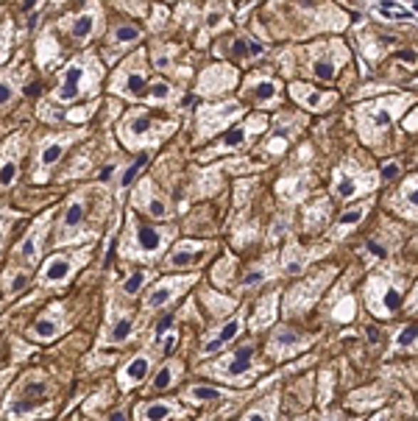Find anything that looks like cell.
<instances>
[{
	"label": "cell",
	"mask_w": 418,
	"mask_h": 421,
	"mask_svg": "<svg viewBox=\"0 0 418 421\" xmlns=\"http://www.w3.org/2000/svg\"><path fill=\"white\" fill-rule=\"evenodd\" d=\"M176 237V227L170 224H140L134 218V212L126 215V229L120 234V257L131 259V262H157L162 254L170 249Z\"/></svg>",
	"instance_id": "1"
},
{
	"label": "cell",
	"mask_w": 418,
	"mask_h": 421,
	"mask_svg": "<svg viewBox=\"0 0 418 421\" xmlns=\"http://www.w3.org/2000/svg\"><path fill=\"white\" fill-rule=\"evenodd\" d=\"M100 81H103V65H100L98 53L84 51L62 67L59 84L53 90V100L56 103H75L81 98H93L100 90Z\"/></svg>",
	"instance_id": "2"
},
{
	"label": "cell",
	"mask_w": 418,
	"mask_h": 421,
	"mask_svg": "<svg viewBox=\"0 0 418 421\" xmlns=\"http://www.w3.org/2000/svg\"><path fill=\"white\" fill-rule=\"evenodd\" d=\"M413 106V95H385L377 98V100H368V103H360L354 109V120H357V131L362 137L365 145L377 148L385 142V137L390 134L396 118Z\"/></svg>",
	"instance_id": "3"
},
{
	"label": "cell",
	"mask_w": 418,
	"mask_h": 421,
	"mask_svg": "<svg viewBox=\"0 0 418 421\" xmlns=\"http://www.w3.org/2000/svg\"><path fill=\"white\" fill-rule=\"evenodd\" d=\"M173 131H176L173 120H160L148 109H131V112H126V118L120 120V126H117V134H120L123 145L131 148V151H142V154H148L157 145H162Z\"/></svg>",
	"instance_id": "4"
},
{
	"label": "cell",
	"mask_w": 418,
	"mask_h": 421,
	"mask_svg": "<svg viewBox=\"0 0 418 421\" xmlns=\"http://www.w3.org/2000/svg\"><path fill=\"white\" fill-rule=\"evenodd\" d=\"M304 53V76H310L313 81H321V84H332L340 70L349 65V48L340 42V39H318L307 48H301Z\"/></svg>",
	"instance_id": "5"
},
{
	"label": "cell",
	"mask_w": 418,
	"mask_h": 421,
	"mask_svg": "<svg viewBox=\"0 0 418 421\" xmlns=\"http://www.w3.org/2000/svg\"><path fill=\"white\" fill-rule=\"evenodd\" d=\"M404 288H407L404 274H371L365 279V288H362L371 316L393 318L404 304Z\"/></svg>",
	"instance_id": "6"
},
{
	"label": "cell",
	"mask_w": 418,
	"mask_h": 421,
	"mask_svg": "<svg viewBox=\"0 0 418 421\" xmlns=\"http://www.w3.org/2000/svg\"><path fill=\"white\" fill-rule=\"evenodd\" d=\"M151 84V65L145 51H134L131 56H126L120 67H115L112 78H109V93L117 98H129V100H140L145 95Z\"/></svg>",
	"instance_id": "7"
},
{
	"label": "cell",
	"mask_w": 418,
	"mask_h": 421,
	"mask_svg": "<svg viewBox=\"0 0 418 421\" xmlns=\"http://www.w3.org/2000/svg\"><path fill=\"white\" fill-rule=\"evenodd\" d=\"M201 371H204V374H212V377L221 380V383L243 385L249 377H254L259 371L257 346H254L251 341H249V343H240L237 349H231L229 355H224L218 363H212V365H204Z\"/></svg>",
	"instance_id": "8"
},
{
	"label": "cell",
	"mask_w": 418,
	"mask_h": 421,
	"mask_svg": "<svg viewBox=\"0 0 418 421\" xmlns=\"http://www.w3.org/2000/svg\"><path fill=\"white\" fill-rule=\"evenodd\" d=\"M246 106L240 100H215V103H204L195 112V140H212L218 131H226L237 118H243Z\"/></svg>",
	"instance_id": "9"
},
{
	"label": "cell",
	"mask_w": 418,
	"mask_h": 421,
	"mask_svg": "<svg viewBox=\"0 0 418 421\" xmlns=\"http://www.w3.org/2000/svg\"><path fill=\"white\" fill-rule=\"evenodd\" d=\"M90 246L87 249H78V251H56L48 259H42V268L36 274L39 285L42 288H65L67 282L87 265L90 259Z\"/></svg>",
	"instance_id": "10"
},
{
	"label": "cell",
	"mask_w": 418,
	"mask_h": 421,
	"mask_svg": "<svg viewBox=\"0 0 418 421\" xmlns=\"http://www.w3.org/2000/svg\"><path fill=\"white\" fill-rule=\"evenodd\" d=\"M103 28V9L100 3H81V9L70 11L59 20V31L65 33L73 45H87Z\"/></svg>",
	"instance_id": "11"
},
{
	"label": "cell",
	"mask_w": 418,
	"mask_h": 421,
	"mask_svg": "<svg viewBox=\"0 0 418 421\" xmlns=\"http://www.w3.org/2000/svg\"><path fill=\"white\" fill-rule=\"evenodd\" d=\"M198 282V274H176V276H162L157 279L145 296H142V313H162L179 301V296L193 288Z\"/></svg>",
	"instance_id": "12"
},
{
	"label": "cell",
	"mask_w": 418,
	"mask_h": 421,
	"mask_svg": "<svg viewBox=\"0 0 418 421\" xmlns=\"http://www.w3.org/2000/svg\"><path fill=\"white\" fill-rule=\"evenodd\" d=\"M332 276H335V271H332V268H323V271H315L313 276L296 282L288 291V296H285V313H288V316H301V313H307V310L321 298V293L326 291V285L332 282Z\"/></svg>",
	"instance_id": "13"
},
{
	"label": "cell",
	"mask_w": 418,
	"mask_h": 421,
	"mask_svg": "<svg viewBox=\"0 0 418 421\" xmlns=\"http://www.w3.org/2000/svg\"><path fill=\"white\" fill-rule=\"evenodd\" d=\"M90 195H93L90 190H78V193L67 201L65 212H62V218H59V227H56V246L75 243V240L84 237V224H87L90 207H93Z\"/></svg>",
	"instance_id": "14"
},
{
	"label": "cell",
	"mask_w": 418,
	"mask_h": 421,
	"mask_svg": "<svg viewBox=\"0 0 418 421\" xmlns=\"http://www.w3.org/2000/svg\"><path fill=\"white\" fill-rule=\"evenodd\" d=\"M237 84H240V73H237V67L229 65V62H215V65L204 67V70L198 73L195 95L204 98V100L209 103L212 98L229 95Z\"/></svg>",
	"instance_id": "15"
},
{
	"label": "cell",
	"mask_w": 418,
	"mask_h": 421,
	"mask_svg": "<svg viewBox=\"0 0 418 421\" xmlns=\"http://www.w3.org/2000/svg\"><path fill=\"white\" fill-rule=\"evenodd\" d=\"M265 129H268V118H265V115H251L249 120H243V123L226 129L224 134H221V140H218V145L209 148V151H204V160H212V157H218V154L243 151V148H249V145L254 142V137H259Z\"/></svg>",
	"instance_id": "16"
},
{
	"label": "cell",
	"mask_w": 418,
	"mask_h": 421,
	"mask_svg": "<svg viewBox=\"0 0 418 421\" xmlns=\"http://www.w3.org/2000/svg\"><path fill=\"white\" fill-rule=\"evenodd\" d=\"M240 93H243V100L254 103L259 109H276L282 103V81L265 70H257L240 81Z\"/></svg>",
	"instance_id": "17"
},
{
	"label": "cell",
	"mask_w": 418,
	"mask_h": 421,
	"mask_svg": "<svg viewBox=\"0 0 418 421\" xmlns=\"http://www.w3.org/2000/svg\"><path fill=\"white\" fill-rule=\"evenodd\" d=\"M75 140H78V134L67 131V134H56V137H45L36 145V162H33V173H31V179L36 184H42L51 176V170L65 160V154L75 145Z\"/></svg>",
	"instance_id": "18"
},
{
	"label": "cell",
	"mask_w": 418,
	"mask_h": 421,
	"mask_svg": "<svg viewBox=\"0 0 418 421\" xmlns=\"http://www.w3.org/2000/svg\"><path fill=\"white\" fill-rule=\"evenodd\" d=\"M215 243L212 240H182L176 246H170V251L164 254V268L167 271H190V268H201L204 262L215 257Z\"/></svg>",
	"instance_id": "19"
},
{
	"label": "cell",
	"mask_w": 418,
	"mask_h": 421,
	"mask_svg": "<svg viewBox=\"0 0 418 421\" xmlns=\"http://www.w3.org/2000/svg\"><path fill=\"white\" fill-rule=\"evenodd\" d=\"M377 184H380V176L377 173L360 170L357 165H343V167L335 170L332 193H335L338 201H352V198H360L362 193H371Z\"/></svg>",
	"instance_id": "20"
},
{
	"label": "cell",
	"mask_w": 418,
	"mask_h": 421,
	"mask_svg": "<svg viewBox=\"0 0 418 421\" xmlns=\"http://www.w3.org/2000/svg\"><path fill=\"white\" fill-rule=\"evenodd\" d=\"M131 207L140 215L151 218V221H170V215H173L170 212V201L162 195V190L151 179H140L134 184V190H131Z\"/></svg>",
	"instance_id": "21"
},
{
	"label": "cell",
	"mask_w": 418,
	"mask_h": 421,
	"mask_svg": "<svg viewBox=\"0 0 418 421\" xmlns=\"http://www.w3.org/2000/svg\"><path fill=\"white\" fill-rule=\"evenodd\" d=\"M243 329H246V310H237V313H231L218 329H212L209 335H204L201 349H198V357H212V355H218V352H224V349H229V346L243 335Z\"/></svg>",
	"instance_id": "22"
},
{
	"label": "cell",
	"mask_w": 418,
	"mask_h": 421,
	"mask_svg": "<svg viewBox=\"0 0 418 421\" xmlns=\"http://www.w3.org/2000/svg\"><path fill=\"white\" fill-rule=\"evenodd\" d=\"M265 51L268 48L259 42L257 36H251V33H234V36H224V39L215 42V53L218 56L231 59V62H246V65L262 59Z\"/></svg>",
	"instance_id": "23"
},
{
	"label": "cell",
	"mask_w": 418,
	"mask_h": 421,
	"mask_svg": "<svg viewBox=\"0 0 418 421\" xmlns=\"http://www.w3.org/2000/svg\"><path fill=\"white\" fill-rule=\"evenodd\" d=\"M51 218L53 212H45L36 218V224L28 229V234L14 246V259L26 268L36 265L42 259V251H45V240H48V229H51Z\"/></svg>",
	"instance_id": "24"
},
{
	"label": "cell",
	"mask_w": 418,
	"mask_h": 421,
	"mask_svg": "<svg viewBox=\"0 0 418 421\" xmlns=\"http://www.w3.org/2000/svg\"><path fill=\"white\" fill-rule=\"evenodd\" d=\"M137 335V316L126 310L123 304L112 307L109 313V321H106V329H103V346H129Z\"/></svg>",
	"instance_id": "25"
},
{
	"label": "cell",
	"mask_w": 418,
	"mask_h": 421,
	"mask_svg": "<svg viewBox=\"0 0 418 421\" xmlns=\"http://www.w3.org/2000/svg\"><path fill=\"white\" fill-rule=\"evenodd\" d=\"M67 329V313L62 304H51L45 313H39V318L33 321V326L28 329V338L33 343H51L56 341L62 332Z\"/></svg>",
	"instance_id": "26"
},
{
	"label": "cell",
	"mask_w": 418,
	"mask_h": 421,
	"mask_svg": "<svg viewBox=\"0 0 418 421\" xmlns=\"http://www.w3.org/2000/svg\"><path fill=\"white\" fill-rule=\"evenodd\" d=\"M307 346H310L307 335L296 332L293 326H276L271 332V341H268V357L271 360H288V357H296Z\"/></svg>",
	"instance_id": "27"
},
{
	"label": "cell",
	"mask_w": 418,
	"mask_h": 421,
	"mask_svg": "<svg viewBox=\"0 0 418 421\" xmlns=\"http://www.w3.org/2000/svg\"><path fill=\"white\" fill-rule=\"evenodd\" d=\"M142 28H140V23H131V20H120V23H115L109 31H106V48H103V53H106V59H117L120 53H126V48H134L140 39H142Z\"/></svg>",
	"instance_id": "28"
},
{
	"label": "cell",
	"mask_w": 418,
	"mask_h": 421,
	"mask_svg": "<svg viewBox=\"0 0 418 421\" xmlns=\"http://www.w3.org/2000/svg\"><path fill=\"white\" fill-rule=\"evenodd\" d=\"M290 98H293L296 103H301L304 109H310V112H326V109H332L335 100H338L335 93L310 87V84H304V81H293V84H290Z\"/></svg>",
	"instance_id": "29"
},
{
	"label": "cell",
	"mask_w": 418,
	"mask_h": 421,
	"mask_svg": "<svg viewBox=\"0 0 418 421\" xmlns=\"http://www.w3.org/2000/svg\"><path fill=\"white\" fill-rule=\"evenodd\" d=\"M151 368H154V355L151 352H140V355H134L131 360H126L123 368L117 371V385H120V390H134L137 385H142L145 377L151 374Z\"/></svg>",
	"instance_id": "30"
},
{
	"label": "cell",
	"mask_w": 418,
	"mask_h": 421,
	"mask_svg": "<svg viewBox=\"0 0 418 421\" xmlns=\"http://www.w3.org/2000/svg\"><path fill=\"white\" fill-rule=\"evenodd\" d=\"M179 416H184V410L173 399H148V402H140L134 407L137 421H173Z\"/></svg>",
	"instance_id": "31"
},
{
	"label": "cell",
	"mask_w": 418,
	"mask_h": 421,
	"mask_svg": "<svg viewBox=\"0 0 418 421\" xmlns=\"http://www.w3.org/2000/svg\"><path fill=\"white\" fill-rule=\"evenodd\" d=\"M276 254L271 251L268 257H262L259 262H254L246 274H243V279H240V285H237V293H254L259 291L268 279H273L276 276Z\"/></svg>",
	"instance_id": "32"
},
{
	"label": "cell",
	"mask_w": 418,
	"mask_h": 421,
	"mask_svg": "<svg viewBox=\"0 0 418 421\" xmlns=\"http://www.w3.org/2000/svg\"><path fill=\"white\" fill-rule=\"evenodd\" d=\"M20 157H23V140L20 137H11L3 145V154H0V190H9L17 182Z\"/></svg>",
	"instance_id": "33"
},
{
	"label": "cell",
	"mask_w": 418,
	"mask_h": 421,
	"mask_svg": "<svg viewBox=\"0 0 418 421\" xmlns=\"http://www.w3.org/2000/svg\"><path fill=\"white\" fill-rule=\"evenodd\" d=\"M371 207H374V198H365V201H360V204L349 207L346 212H340V218L332 224V237H335V240H343V237H349L354 229L360 227L365 218H368Z\"/></svg>",
	"instance_id": "34"
},
{
	"label": "cell",
	"mask_w": 418,
	"mask_h": 421,
	"mask_svg": "<svg viewBox=\"0 0 418 421\" xmlns=\"http://www.w3.org/2000/svg\"><path fill=\"white\" fill-rule=\"evenodd\" d=\"M365 11L382 23H416V3H365Z\"/></svg>",
	"instance_id": "35"
},
{
	"label": "cell",
	"mask_w": 418,
	"mask_h": 421,
	"mask_svg": "<svg viewBox=\"0 0 418 421\" xmlns=\"http://www.w3.org/2000/svg\"><path fill=\"white\" fill-rule=\"evenodd\" d=\"M387 207H390L396 215L407 218L410 224L416 221V173H410V176L399 184V193L393 195V198H387Z\"/></svg>",
	"instance_id": "36"
},
{
	"label": "cell",
	"mask_w": 418,
	"mask_h": 421,
	"mask_svg": "<svg viewBox=\"0 0 418 421\" xmlns=\"http://www.w3.org/2000/svg\"><path fill=\"white\" fill-rule=\"evenodd\" d=\"M229 396V390L221 388V385H212V383H193L187 385V390L182 393V402L187 405H195V407H204V405H215Z\"/></svg>",
	"instance_id": "37"
},
{
	"label": "cell",
	"mask_w": 418,
	"mask_h": 421,
	"mask_svg": "<svg viewBox=\"0 0 418 421\" xmlns=\"http://www.w3.org/2000/svg\"><path fill=\"white\" fill-rule=\"evenodd\" d=\"M182 377H184V363L182 360H167V363H162V368L154 374L148 390L151 393H167V390H173L182 383Z\"/></svg>",
	"instance_id": "38"
},
{
	"label": "cell",
	"mask_w": 418,
	"mask_h": 421,
	"mask_svg": "<svg viewBox=\"0 0 418 421\" xmlns=\"http://www.w3.org/2000/svg\"><path fill=\"white\" fill-rule=\"evenodd\" d=\"M142 100H148L151 106L170 109V106H176V100H179V90H176L167 78H151V84H148V90H145Z\"/></svg>",
	"instance_id": "39"
},
{
	"label": "cell",
	"mask_w": 418,
	"mask_h": 421,
	"mask_svg": "<svg viewBox=\"0 0 418 421\" xmlns=\"http://www.w3.org/2000/svg\"><path fill=\"white\" fill-rule=\"evenodd\" d=\"M28 285H31V268H26V265H11V268L3 271V276H0V288H3V296H6V298L23 293Z\"/></svg>",
	"instance_id": "40"
},
{
	"label": "cell",
	"mask_w": 418,
	"mask_h": 421,
	"mask_svg": "<svg viewBox=\"0 0 418 421\" xmlns=\"http://www.w3.org/2000/svg\"><path fill=\"white\" fill-rule=\"evenodd\" d=\"M276 262H279V274H285V276H298V274L304 271V265L310 262V257H307V251H304L298 243L290 240L288 249L282 251V257L276 259Z\"/></svg>",
	"instance_id": "41"
},
{
	"label": "cell",
	"mask_w": 418,
	"mask_h": 421,
	"mask_svg": "<svg viewBox=\"0 0 418 421\" xmlns=\"http://www.w3.org/2000/svg\"><path fill=\"white\" fill-rule=\"evenodd\" d=\"M279 298H282V293H279V291L265 293V296L259 298L257 310H254V321H251V329H265V326L273 324V318H276V310H279Z\"/></svg>",
	"instance_id": "42"
},
{
	"label": "cell",
	"mask_w": 418,
	"mask_h": 421,
	"mask_svg": "<svg viewBox=\"0 0 418 421\" xmlns=\"http://www.w3.org/2000/svg\"><path fill=\"white\" fill-rule=\"evenodd\" d=\"M26 78V67H17L14 73H6L0 78V109L11 106L17 100V93H20V81Z\"/></svg>",
	"instance_id": "43"
},
{
	"label": "cell",
	"mask_w": 418,
	"mask_h": 421,
	"mask_svg": "<svg viewBox=\"0 0 418 421\" xmlns=\"http://www.w3.org/2000/svg\"><path fill=\"white\" fill-rule=\"evenodd\" d=\"M276 407H279V396L276 393H268L265 399L254 402L240 421H273L276 419Z\"/></svg>",
	"instance_id": "44"
},
{
	"label": "cell",
	"mask_w": 418,
	"mask_h": 421,
	"mask_svg": "<svg viewBox=\"0 0 418 421\" xmlns=\"http://www.w3.org/2000/svg\"><path fill=\"white\" fill-rule=\"evenodd\" d=\"M154 279V274L148 271V268H137V271H131L123 276V282H120V293H123V298H137L140 293L145 291V285Z\"/></svg>",
	"instance_id": "45"
},
{
	"label": "cell",
	"mask_w": 418,
	"mask_h": 421,
	"mask_svg": "<svg viewBox=\"0 0 418 421\" xmlns=\"http://www.w3.org/2000/svg\"><path fill=\"white\" fill-rule=\"evenodd\" d=\"M201 301H204V307L209 310V316H212V318H229V313H231V307H234L231 296L207 291V288H204V293H201Z\"/></svg>",
	"instance_id": "46"
},
{
	"label": "cell",
	"mask_w": 418,
	"mask_h": 421,
	"mask_svg": "<svg viewBox=\"0 0 418 421\" xmlns=\"http://www.w3.org/2000/svg\"><path fill=\"white\" fill-rule=\"evenodd\" d=\"M390 237H393V229L385 227V232H374L365 243H362V251L371 259H385L390 254Z\"/></svg>",
	"instance_id": "47"
},
{
	"label": "cell",
	"mask_w": 418,
	"mask_h": 421,
	"mask_svg": "<svg viewBox=\"0 0 418 421\" xmlns=\"http://www.w3.org/2000/svg\"><path fill=\"white\" fill-rule=\"evenodd\" d=\"M234 271H237V259L226 254L215 268H212V285L221 288V291H229L234 285Z\"/></svg>",
	"instance_id": "48"
},
{
	"label": "cell",
	"mask_w": 418,
	"mask_h": 421,
	"mask_svg": "<svg viewBox=\"0 0 418 421\" xmlns=\"http://www.w3.org/2000/svg\"><path fill=\"white\" fill-rule=\"evenodd\" d=\"M145 167H148V154H140V157H137V160H134V162H131L129 167L120 173V179L115 182V184H117V190H129V187H134V184H137V176H140Z\"/></svg>",
	"instance_id": "49"
},
{
	"label": "cell",
	"mask_w": 418,
	"mask_h": 421,
	"mask_svg": "<svg viewBox=\"0 0 418 421\" xmlns=\"http://www.w3.org/2000/svg\"><path fill=\"white\" fill-rule=\"evenodd\" d=\"M404 355V352H416V324L410 321V324H404L399 329V335H396V343L390 346V355Z\"/></svg>",
	"instance_id": "50"
},
{
	"label": "cell",
	"mask_w": 418,
	"mask_h": 421,
	"mask_svg": "<svg viewBox=\"0 0 418 421\" xmlns=\"http://www.w3.org/2000/svg\"><path fill=\"white\" fill-rule=\"evenodd\" d=\"M326 218H329V201H326V198H318L313 207H307L304 227H307V232H315V227H323Z\"/></svg>",
	"instance_id": "51"
},
{
	"label": "cell",
	"mask_w": 418,
	"mask_h": 421,
	"mask_svg": "<svg viewBox=\"0 0 418 421\" xmlns=\"http://www.w3.org/2000/svg\"><path fill=\"white\" fill-rule=\"evenodd\" d=\"M117 237H120V215L115 218V224L109 229V237H106V246H103V265H109L117 254Z\"/></svg>",
	"instance_id": "52"
},
{
	"label": "cell",
	"mask_w": 418,
	"mask_h": 421,
	"mask_svg": "<svg viewBox=\"0 0 418 421\" xmlns=\"http://www.w3.org/2000/svg\"><path fill=\"white\" fill-rule=\"evenodd\" d=\"M95 115V106L93 103H87V106H81V109H70L65 118L70 123H84V120H90Z\"/></svg>",
	"instance_id": "53"
},
{
	"label": "cell",
	"mask_w": 418,
	"mask_h": 421,
	"mask_svg": "<svg viewBox=\"0 0 418 421\" xmlns=\"http://www.w3.org/2000/svg\"><path fill=\"white\" fill-rule=\"evenodd\" d=\"M11 39H14V33L9 26H3L0 28V65L9 59V53H11Z\"/></svg>",
	"instance_id": "54"
},
{
	"label": "cell",
	"mask_w": 418,
	"mask_h": 421,
	"mask_svg": "<svg viewBox=\"0 0 418 421\" xmlns=\"http://www.w3.org/2000/svg\"><path fill=\"white\" fill-rule=\"evenodd\" d=\"M123 11H129V14H140V17H148L151 11H154V6L151 3H117Z\"/></svg>",
	"instance_id": "55"
},
{
	"label": "cell",
	"mask_w": 418,
	"mask_h": 421,
	"mask_svg": "<svg viewBox=\"0 0 418 421\" xmlns=\"http://www.w3.org/2000/svg\"><path fill=\"white\" fill-rule=\"evenodd\" d=\"M321 421H360V419H349L346 413H323Z\"/></svg>",
	"instance_id": "56"
},
{
	"label": "cell",
	"mask_w": 418,
	"mask_h": 421,
	"mask_svg": "<svg viewBox=\"0 0 418 421\" xmlns=\"http://www.w3.org/2000/svg\"><path fill=\"white\" fill-rule=\"evenodd\" d=\"M404 129L410 131V134H416V109H410V118L404 120Z\"/></svg>",
	"instance_id": "57"
},
{
	"label": "cell",
	"mask_w": 418,
	"mask_h": 421,
	"mask_svg": "<svg viewBox=\"0 0 418 421\" xmlns=\"http://www.w3.org/2000/svg\"><path fill=\"white\" fill-rule=\"evenodd\" d=\"M0 243H3V232H0Z\"/></svg>",
	"instance_id": "58"
}]
</instances>
